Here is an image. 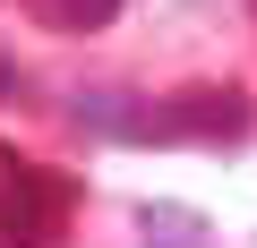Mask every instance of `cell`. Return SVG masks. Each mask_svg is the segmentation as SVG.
Here are the masks:
<instances>
[{"mask_svg":"<svg viewBox=\"0 0 257 248\" xmlns=\"http://www.w3.org/2000/svg\"><path fill=\"white\" fill-rule=\"evenodd\" d=\"M248 94L240 86H180L163 103H146V137L138 146H240L248 137Z\"/></svg>","mask_w":257,"mask_h":248,"instance_id":"obj_1","label":"cell"},{"mask_svg":"<svg viewBox=\"0 0 257 248\" xmlns=\"http://www.w3.org/2000/svg\"><path fill=\"white\" fill-rule=\"evenodd\" d=\"M69 222V180L18 146H0V239L9 248H43Z\"/></svg>","mask_w":257,"mask_h":248,"instance_id":"obj_2","label":"cell"},{"mask_svg":"<svg viewBox=\"0 0 257 248\" xmlns=\"http://www.w3.org/2000/svg\"><path fill=\"white\" fill-rule=\"evenodd\" d=\"M138 248H214V222H206L197 205L146 197V205H138Z\"/></svg>","mask_w":257,"mask_h":248,"instance_id":"obj_3","label":"cell"},{"mask_svg":"<svg viewBox=\"0 0 257 248\" xmlns=\"http://www.w3.org/2000/svg\"><path fill=\"white\" fill-rule=\"evenodd\" d=\"M69 120H77L86 137H128V146L146 137V103H138V94H120V86H94V94H77V111H69Z\"/></svg>","mask_w":257,"mask_h":248,"instance_id":"obj_4","label":"cell"},{"mask_svg":"<svg viewBox=\"0 0 257 248\" xmlns=\"http://www.w3.org/2000/svg\"><path fill=\"white\" fill-rule=\"evenodd\" d=\"M35 18H43L52 35H103V26L120 18V0H35Z\"/></svg>","mask_w":257,"mask_h":248,"instance_id":"obj_5","label":"cell"}]
</instances>
